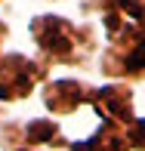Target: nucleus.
I'll return each instance as SVG.
<instances>
[{"mask_svg": "<svg viewBox=\"0 0 145 151\" xmlns=\"http://www.w3.org/2000/svg\"><path fill=\"white\" fill-rule=\"evenodd\" d=\"M31 65L25 59L12 56L0 65V99H16V96H25L31 90Z\"/></svg>", "mask_w": 145, "mask_h": 151, "instance_id": "1", "label": "nucleus"}, {"mask_svg": "<svg viewBox=\"0 0 145 151\" xmlns=\"http://www.w3.org/2000/svg\"><path fill=\"white\" fill-rule=\"evenodd\" d=\"M34 34H37V43L50 52H59L65 56L71 50V28H68L62 19H37L34 22Z\"/></svg>", "mask_w": 145, "mask_h": 151, "instance_id": "2", "label": "nucleus"}, {"mask_svg": "<svg viewBox=\"0 0 145 151\" xmlns=\"http://www.w3.org/2000/svg\"><path fill=\"white\" fill-rule=\"evenodd\" d=\"M80 96H84V90H80L77 83L62 80V83H53V90L46 93V105L56 108V111H71V108L80 102Z\"/></svg>", "mask_w": 145, "mask_h": 151, "instance_id": "3", "label": "nucleus"}, {"mask_svg": "<svg viewBox=\"0 0 145 151\" xmlns=\"http://www.w3.org/2000/svg\"><path fill=\"white\" fill-rule=\"evenodd\" d=\"M28 133L34 139H50V136H56V127H53V123H31Z\"/></svg>", "mask_w": 145, "mask_h": 151, "instance_id": "4", "label": "nucleus"}]
</instances>
